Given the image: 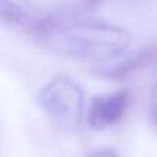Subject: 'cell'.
<instances>
[{
  "label": "cell",
  "mask_w": 157,
  "mask_h": 157,
  "mask_svg": "<svg viewBox=\"0 0 157 157\" xmlns=\"http://www.w3.org/2000/svg\"><path fill=\"white\" fill-rule=\"evenodd\" d=\"M32 36L41 48L51 54L95 62L121 55L132 40L130 33L120 26L76 18L40 21Z\"/></svg>",
  "instance_id": "cell-1"
},
{
  "label": "cell",
  "mask_w": 157,
  "mask_h": 157,
  "mask_svg": "<svg viewBox=\"0 0 157 157\" xmlns=\"http://www.w3.org/2000/svg\"><path fill=\"white\" fill-rule=\"evenodd\" d=\"M39 105L63 130H76L84 112V92L73 78L57 75L40 90Z\"/></svg>",
  "instance_id": "cell-2"
},
{
  "label": "cell",
  "mask_w": 157,
  "mask_h": 157,
  "mask_svg": "<svg viewBox=\"0 0 157 157\" xmlns=\"http://www.w3.org/2000/svg\"><path fill=\"white\" fill-rule=\"evenodd\" d=\"M131 102L128 90H119L110 94L97 95L92 98L87 113V121L94 130H105L117 124L124 117Z\"/></svg>",
  "instance_id": "cell-3"
},
{
  "label": "cell",
  "mask_w": 157,
  "mask_h": 157,
  "mask_svg": "<svg viewBox=\"0 0 157 157\" xmlns=\"http://www.w3.org/2000/svg\"><path fill=\"white\" fill-rule=\"evenodd\" d=\"M28 10L39 21L75 19L94 10L102 0H25Z\"/></svg>",
  "instance_id": "cell-4"
},
{
  "label": "cell",
  "mask_w": 157,
  "mask_h": 157,
  "mask_svg": "<svg viewBox=\"0 0 157 157\" xmlns=\"http://www.w3.org/2000/svg\"><path fill=\"white\" fill-rule=\"evenodd\" d=\"M153 61H155V46L150 44V46L144 47L142 50L136 51L134 55H130L120 62L110 63V65H106L103 68H99L97 73L108 78L123 80V78L132 76L134 73H136L141 69L149 66Z\"/></svg>",
  "instance_id": "cell-5"
},
{
  "label": "cell",
  "mask_w": 157,
  "mask_h": 157,
  "mask_svg": "<svg viewBox=\"0 0 157 157\" xmlns=\"http://www.w3.org/2000/svg\"><path fill=\"white\" fill-rule=\"evenodd\" d=\"M0 22L17 30L33 35L40 24L29 10L13 0H0Z\"/></svg>",
  "instance_id": "cell-6"
},
{
  "label": "cell",
  "mask_w": 157,
  "mask_h": 157,
  "mask_svg": "<svg viewBox=\"0 0 157 157\" xmlns=\"http://www.w3.org/2000/svg\"><path fill=\"white\" fill-rule=\"evenodd\" d=\"M87 157H119L116 152L110 149H98V150H94L91 152Z\"/></svg>",
  "instance_id": "cell-7"
}]
</instances>
